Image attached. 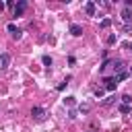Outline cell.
I'll list each match as a JSON object with an SVG mask.
<instances>
[{"instance_id":"cell-5","label":"cell","mask_w":132,"mask_h":132,"mask_svg":"<svg viewBox=\"0 0 132 132\" xmlns=\"http://www.w3.org/2000/svg\"><path fill=\"white\" fill-rule=\"evenodd\" d=\"M122 21H124L126 25L132 23V8H124V10H122Z\"/></svg>"},{"instance_id":"cell-17","label":"cell","mask_w":132,"mask_h":132,"mask_svg":"<svg viewBox=\"0 0 132 132\" xmlns=\"http://www.w3.org/2000/svg\"><path fill=\"white\" fill-rule=\"evenodd\" d=\"M41 62H43V64H45L47 68L52 66V58H50V56H43V58H41Z\"/></svg>"},{"instance_id":"cell-9","label":"cell","mask_w":132,"mask_h":132,"mask_svg":"<svg viewBox=\"0 0 132 132\" xmlns=\"http://www.w3.org/2000/svg\"><path fill=\"white\" fill-rule=\"evenodd\" d=\"M113 70L120 74V72H124V62L122 60H113Z\"/></svg>"},{"instance_id":"cell-13","label":"cell","mask_w":132,"mask_h":132,"mask_svg":"<svg viewBox=\"0 0 132 132\" xmlns=\"http://www.w3.org/2000/svg\"><path fill=\"white\" fill-rule=\"evenodd\" d=\"M118 109H120V113H130V111H132V107H130V105H124V103H122Z\"/></svg>"},{"instance_id":"cell-4","label":"cell","mask_w":132,"mask_h":132,"mask_svg":"<svg viewBox=\"0 0 132 132\" xmlns=\"http://www.w3.org/2000/svg\"><path fill=\"white\" fill-rule=\"evenodd\" d=\"M25 8H27V0H19V4L14 6V16H21L25 12Z\"/></svg>"},{"instance_id":"cell-15","label":"cell","mask_w":132,"mask_h":132,"mask_svg":"<svg viewBox=\"0 0 132 132\" xmlns=\"http://www.w3.org/2000/svg\"><path fill=\"white\" fill-rule=\"evenodd\" d=\"M122 103H124V105H130V103H132V97H130L128 93H126V95H122Z\"/></svg>"},{"instance_id":"cell-22","label":"cell","mask_w":132,"mask_h":132,"mask_svg":"<svg viewBox=\"0 0 132 132\" xmlns=\"http://www.w3.org/2000/svg\"><path fill=\"white\" fill-rule=\"evenodd\" d=\"M2 10H4V4H2V2H0V12H2Z\"/></svg>"},{"instance_id":"cell-24","label":"cell","mask_w":132,"mask_h":132,"mask_svg":"<svg viewBox=\"0 0 132 132\" xmlns=\"http://www.w3.org/2000/svg\"><path fill=\"white\" fill-rule=\"evenodd\" d=\"M87 132H93V130H87Z\"/></svg>"},{"instance_id":"cell-1","label":"cell","mask_w":132,"mask_h":132,"mask_svg":"<svg viewBox=\"0 0 132 132\" xmlns=\"http://www.w3.org/2000/svg\"><path fill=\"white\" fill-rule=\"evenodd\" d=\"M31 116H33V120H37V122H43L47 113H45V109H43V107H33V109H31Z\"/></svg>"},{"instance_id":"cell-14","label":"cell","mask_w":132,"mask_h":132,"mask_svg":"<svg viewBox=\"0 0 132 132\" xmlns=\"http://www.w3.org/2000/svg\"><path fill=\"white\" fill-rule=\"evenodd\" d=\"M116 41H118V35H116V33H111V35L107 37V45H113Z\"/></svg>"},{"instance_id":"cell-16","label":"cell","mask_w":132,"mask_h":132,"mask_svg":"<svg viewBox=\"0 0 132 132\" xmlns=\"http://www.w3.org/2000/svg\"><path fill=\"white\" fill-rule=\"evenodd\" d=\"M109 25H111V21H109V19H103V21H101V25H99V27H101V29H107V27H109Z\"/></svg>"},{"instance_id":"cell-23","label":"cell","mask_w":132,"mask_h":132,"mask_svg":"<svg viewBox=\"0 0 132 132\" xmlns=\"http://www.w3.org/2000/svg\"><path fill=\"white\" fill-rule=\"evenodd\" d=\"M130 74H132V68H130Z\"/></svg>"},{"instance_id":"cell-8","label":"cell","mask_w":132,"mask_h":132,"mask_svg":"<svg viewBox=\"0 0 132 132\" xmlns=\"http://www.w3.org/2000/svg\"><path fill=\"white\" fill-rule=\"evenodd\" d=\"M85 12H87L89 16H95V2H87V4H85Z\"/></svg>"},{"instance_id":"cell-6","label":"cell","mask_w":132,"mask_h":132,"mask_svg":"<svg viewBox=\"0 0 132 132\" xmlns=\"http://www.w3.org/2000/svg\"><path fill=\"white\" fill-rule=\"evenodd\" d=\"M70 33H72L74 37H80V35H82V27L76 25V23H72V25H70Z\"/></svg>"},{"instance_id":"cell-12","label":"cell","mask_w":132,"mask_h":132,"mask_svg":"<svg viewBox=\"0 0 132 132\" xmlns=\"http://www.w3.org/2000/svg\"><path fill=\"white\" fill-rule=\"evenodd\" d=\"M113 76L118 78V82H122V80H126V78H128V72L124 70V72H120V74H113Z\"/></svg>"},{"instance_id":"cell-19","label":"cell","mask_w":132,"mask_h":132,"mask_svg":"<svg viewBox=\"0 0 132 132\" xmlns=\"http://www.w3.org/2000/svg\"><path fill=\"white\" fill-rule=\"evenodd\" d=\"M95 97H99V99H101V97H103V89H97V91H95Z\"/></svg>"},{"instance_id":"cell-18","label":"cell","mask_w":132,"mask_h":132,"mask_svg":"<svg viewBox=\"0 0 132 132\" xmlns=\"http://www.w3.org/2000/svg\"><path fill=\"white\" fill-rule=\"evenodd\" d=\"M68 80H70V78H66V80H62V82L58 85V91H64V89H66V85H68Z\"/></svg>"},{"instance_id":"cell-21","label":"cell","mask_w":132,"mask_h":132,"mask_svg":"<svg viewBox=\"0 0 132 132\" xmlns=\"http://www.w3.org/2000/svg\"><path fill=\"white\" fill-rule=\"evenodd\" d=\"M124 47H126V50H130V52H132V43H126V45H124Z\"/></svg>"},{"instance_id":"cell-20","label":"cell","mask_w":132,"mask_h":132,"mask_svg":"<svg viewBox=\"0 0 132 132\" xmlns=\"http://www.w3.org/2000/svg\"><path fill=\"white\" fill-rule=\"evenodd\" d=\"M68 118H70V120H76V111H74V109H70V113H68Z\"/></svg>"},{"instance_id":"cell-3","label":"cell","mask_w":132,"mask_h":132,"mask_svg":"<svg viewBox=\"0 0 132 132\" xmlns=\"http://www.w3.org/2000/svg\"><path fill=\"white\" fill-rule=\"evenodd\" d=\"M6 29H8V33H10V35H12L14 39H21L23 31H21V29H19V27H16L14 23H8V27H6Z\"/></svg>"},{"instance_id":"cell-11","label":"cell","mask_w":132,"mask_h":132,"mask_svg":"<svg viewBox=\"0 0 132 132\" xmlns=\"http://www.w3.org/2000/svg\"><path fill=\"white\" fill-rule=\"evenodd\" d=\"M78 111H80V113H89V111H91V105H89V103H80V105H78Z\"/></svg>"},{"instance_id":"cell-2","label":"cell","mask_w":132,"mask_h":132,"mask_svg":"<svg viewBox=\"0 0 132 132\" xmlns=\"http://www.w3.org/2000/svg\"><path fill=\"white\" fill-rule=\"evenodd\" d=\"M103 82H105V89L107 91H116V87H118V78L116 76H105Z\"/></svg>"},{"instance_id":"cell-10","label":"cell","mask_w":132,"mask_h":132,"mask_svg":"<svg viewBox=\"0 0 132 132\" xmlns=\"http://www.w3.org/2000/svg\"><path fill=\"white\" fill-rule=\"evenodd\" d=\"M74 103H76V99H74L72 95H68V97H64V105H68V107H74Z\"/></svg>"},{"instance_id":"cell-7","label":"cell","mask_w":132,"mask_h":132,"mask_svg":"<svg viewBox=\"0 0 132 132\" xmlns=\"http://www.w3.org/2000/svg\"><path fill=\"white\" fill-rule=\"evenodd\" d=\"M10 64V54H0V68H8Z\"/></svg>"}]
</instances>
